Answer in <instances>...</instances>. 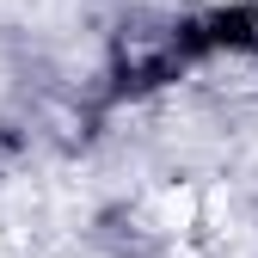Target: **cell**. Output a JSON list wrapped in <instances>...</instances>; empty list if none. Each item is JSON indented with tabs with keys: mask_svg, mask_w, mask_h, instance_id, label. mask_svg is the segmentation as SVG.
Segmentation results:
<instances>
[{
	"mask_svg": "<svg viewBox=\"0 0 258 258\" xmlns=\"http://www.w3.org/2000/svg\"><path fill=\"white\" fill-rule=\"evenodd\" d=\"M148 215H154V228H160V234H184L190 221H197V190H190V184H172V190H160Z\"/></svg>",
	"mask_w": 258,
	"mask_h": 258,
	"instance_id": "obj_1",
	"label": "cell"
}]
</instances>
